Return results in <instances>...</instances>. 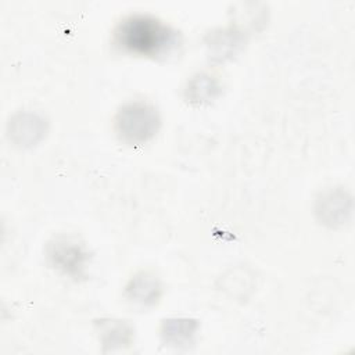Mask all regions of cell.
I'll list each match as a JSON object with an SVG mask.
<instances>
[{"mask_svg": "<svg viewBox=\"0 0 355 355\" xmlns=\"http://www.w3.org/2000/svg\"><path fill=\"white\" fill-rule=\"evenodd\" d=\"M98 326H100V336L104 344L122 345V344H128L132 338V329L123 320L103 319L100 320Z\"/></svg>", "mask_w": 355, "mask_h": 355, "instance_id": "7", "label": "cell"}, {"mask_svg": "<svg viewBox=\"0 0 355 355\" xmlns=\"http://www.w3.org/2000/svg\"><path fill=\"white\" fill-rule=\"evenodd\" d=\"M219 90V85L218 80L214 79V76L207 75V73H200L197 76H194L190 83L187 85V98L190 101H207V100H212L215 97V94Z\"/></svg>", "mask_w": 355, "mask_h": 355, "instance_id": "8", "label": "cell"}, {"mask_svg": "<svg viewBox=\"0 0 355 355\" xmlns=\"http://www.w3.org/2000/svg\"><path fill=\"white\" fill-rule=\"evenodd\" d=\"M11 133L12 137L18 140V143H36V136L43 133V123L32 114L19 115L11 123Z\"/></svg>", "mask_w": 355, "mask_h": 355, "instance_id": "6", "label": "cell"}, {"mask_svg": "<svg viewBox=\"0 0 355 355\" xmlns=\"http://www.w3.org/2000/svg\"><path fill=\"white\" fill-rule=\"evenodd\" d=\"M115 132L126 144H143L151 140L161 125L158 111L144 101L122 105L115 115Z\"/></svg>", "mask_w": 355, "mask_h": 355, "instance_id": "2", "label": "cell"}, {"mask_svg": "<svg viewBox=\"0 0 355 355\" xmlns=\"http://www.w3.org/2000/svg\"><path fill=\"white\" fill-rule=\"evenodd\" d=\"M161 293L162 286L159 280L148 272H140L135 275L125 287L126 300L132 305L140 308L155 305L161 298Z\"/></svg>", "mask_w": 355, "mask_h": 355, "instance_id": "4", "label": "cell"}, {"mask_svg": "<svg viewBox=\"0 0 355 355\" xmlns=\"http://www.w3.org/2000/svg\"><path fill=\"white\" fill-rule=\"evenodd\" d=\"M47 258L53 268L71 277L83 276L89 254L82 243L73 237L58 236L47 244Z\"/></svg>", "mask_w": 355, "mask_h": 355, "instance_id": "3", "label": "cell"}, {"mask_svg": "<svg viewBox=\"0 0 355 355\" xmlns=\"http://www.w3.org/2000/svg\"><path fill=\"white\" fill-rule=\"evenodd\" d=\"M114 43L125 53L144 57L168 54L178 44L176 32L148 15H130L119 22Z\"/></svg>", "mask_w": 355, "mask_h": 355, "instance_id": "1", "label": "cell"}, {"mask_svg": "<svg viewBox=\"0 0 355 355\" xmlns=\"http://www.w3.org/2000/svg\"><path fill=\"white\" fill-rule=\"evenodd\" d=\"M198 329V323L191 319H168L162 324V336L171 344H187Z\"/></svg>", "mask_w": 355, "mask_h": 355, "instance_id": "5", "label": "cell"}]
</instances>
